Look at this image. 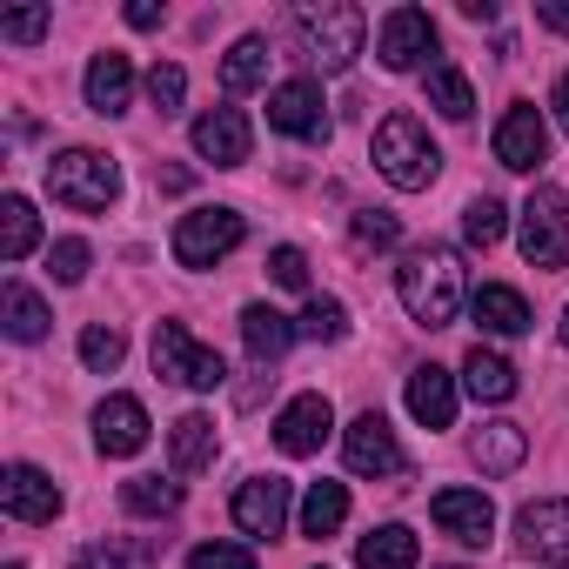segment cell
<instances>
[{
	"label": "cell",
	"mask_w": 569,
	"mask_h": 569,
	"mask_svg": "<svg viewBox=\"0 0 569 569\" xmlns=\"http://www.w3.org/2000/svg\"><path fill=\"white\" fill-rule=\"evenodd\" d=\"M409 416H416L422 429H449V422H456V376L436 369V362H422V369L409 376Z\"/></svg>",
	"instance_id": "obj_21"
},
{
	"label": "cell",
	"mask_w": 569,
	"mask_h": 569,
	"mask_svg": "<svg viewBox=\"0 0 569 569\" xmlns=\"http://www.w3.org/2000/svg\"><path fill=\"white\" fill-rule=\"evenodd\" d=\"M536 21L556 28V34H569V0H536Z\"/></svg>",
	"instance_id": "obj_43"
},
{
	"label": "cell",
	"mask_w": 569,
	"mask_h": 569,
	"mask_svg": "<svg viewBox=\"0 0 569 569\" xmlns=\"http://www.w3.org/2000/svg\"><path fill=\"white\" fill-rule=\"evenodd\" d=\"M268 128L289 141H329V101L316 81H281L268 94Z\"/></svg>",
	"instance_id": "obj_10"
},
{
	"label": "cell",
	"mask_w": 569,
	"mask_h": 569,
	"mask_svg": "<svg viewBox=\"0 0 569 569\" xmlns=\"http://www.w3.org/2000/svg\"><path fill=\"white\" fill-rule=\"evenodd\" d=\"M148 101H154V114H181V101H188V74H181L174 61H154V74H148Z\"/></svg>",
	"instance_id": "obj_38"
},
{
	"label": "cell",
	"mask_w": 569,
	"mask_h": 569,
	"mask_svg": "<svg viewBox=\"0 0 569 569\" xmlns=\"http://www.w3.org/2000/svg\"><path fill=\"white\" fill-rule=\"evenodd\" d=\"M516 241H522L529 268H562L569 261V194L549 188V181H536L529 201H522V234Z\"/></svg>",
	"instance_id": "obj_6"
},
{
	"label": "cell",
	"mask_w": 569,
	"mask_h": 569,
	"mask_svg": "<svg viewBox=\"0 0 569 569\" xmlns=\"http://www.w3.org/2000/svg\"><path fill=\"white\" fill-rule=\"evenodd\" d=\"M562 349H569V309H562Z\"/></svg>",
	"instance_id": "obj_47"
},
{
	"label": "cell",
	"mask_w": 569,
	"mask_h": 569,
	"mask_svg": "<svg viewBox=\"0 0 569 569\" xmlns=\"http://www.w3.org/2000/svg\"><path fill=\"white\" fill-rule=\"evenodd\" d=\"M0 509H8L14 522H54L61 516V489H54L48 469L8 462V476H0Z\"/></svg>",
	"instance_id": "obj_14"
},
{
	"label": "cell",
	"mask_w": 569,
	"mask_h": 569,
	"mask_svg": "<svg viewBox=\"0 0 569 569\" xmlns=\"http://www.w3.org/2000/svg\"><path fill=\"white\" fill-rule=\"evenodd\" d=\"M302 336H309V342H342V336H349V309H342L336 296H309V309H302Z\"/></svg>",
	"instance_id": "obj_35"
},
{
	"label": "cell",
	"mask_w": 569,
	"mask_h": 569,
	"mask_svg": "<svg viewBox=\"0 0 569 569\" xmlns=\"http://www.w3.org/2000/svg\"><path fill=\"white\" fill-rule=\"evenodd\" d=\"M168 456H174V476H201L214 462V422L201 409H188L174 429H168Z\"/></svg>",
	"instance_id": "obj_25"
},
{
	"label": "cell",
	"mask_w": 569,
	"mask_h": 569,
	"mask_svg": "<svg viewBox=\"0 0 569 569\" xmlns=\"http://www.w3.org/2000/svg\"><path fill=\"white\" fill-rule=\"evenodd\" d=\"M128 28H161V8H154V0H134V8H128Z\"/></svg>",
	"instance_id": "obj_44"
},
{
	"label": "cell",
	"mask_w": 569,
	"mask_h": 569,
	"mask_svg": "<svg viewBox=\"0 0 569 569\" xmlns=\"http://www.w3.org/2000/svg\"><path fill=\"white\" fill-rule=\"evenodd\" d=\"M462 21H496V0H462Z\"/></svg>",
	"instance_id": "obj_46"
},
{
	"label": "cell",
	"mask_w": 569,
	"mask_h": 569,
	"mask_svg": "<svg viewBox=\"0 0 569 569\" xmlns=\"http://www.w3.org/2000/svg\"><path fill=\"white\" fill-rule=\"evenodd\" d=\"M241 241H248L241 208H188V214L174 221V261H181V268H214V261H228Z\"/></svg>",
	"instance_id": "obj_5"
},
{
	"label": "cell",
	"mask_w": 569,
	"mask_h": 569,
	"mask_svg": "<svg viewBox=\"0 0 569 569\" xmlns=\"http://www.w3.org/2000/svg\"><path fill=\"white\" fill-rule=\"evenodd\" d=\"M41 248V214L28 194H8L0 201V261H28Z\"/></svg>",
	"instance_id": "obj_28"
},
{
	"label": "cell",
	"mask_w": 569,
	"mask_h": 569,
	"mask_svg": "<svg viewBox=\"0 0 569 569\" xmlns=\"http://www.w3.org/2000/svg\"><path fill=\"white\" fill-rule=\"evenodd\" d=\"M376 168H382L389 188L422 194V188L442 174V148L429 141V128H422L416 114H389V121L376 128Z\"/></svg>",
	"instance_id": "obj_2"
},
{
	"label": "cell",
	"mask_w": 569,
	"mask_h": 569,
	"mask_svg": "<svg viewBox=\"0 0 569 569\" xmlns=\"http://www.w3.org/2000/svg\"><path fill=\"white\" fill-rule=\"evenodd\" d=\"M128 101H134V68H128V54H94L88 61V108L94 114H128Z\"/></svg>",
	"instance_id": "obj_22"
},
{
	"label": "cell",
	"mask_w": 569,
	"mask_h": 569,
	"mask_svg": "<svg viewBox=\"0 0 569 569\" xmlns=\"http://www.w3.org/2000/svg\"><path fill=\"white\" fill-rule=\"evenodd\" d=\"M376 54H382L389 74H409V68H422L429 54L442 61V34H436V21H429L422 8H396V14L382 21V34H376Z\"/></svg>",
	"instance_id": "obj_8"
},
{
	"label": "cell",
	"mask_w": 569,
	"mask_h": 569,
	"mask_svg": "<svg viewBox=\"0 0 569 569\" xmlns=\"http://www.w3.org/2000/svg\"><path fill=\"white\" fill-rule=\"evenodd\" d=\"M296 28H302L309 61H316L322 74H342V68L362 54V34H369L362 8H349V0H309V8H296Z\"/></svg>",
	"instance_id": "obj_3"
},
{
	"label": "cell",
	"mask_w": 569,
	"mask_h": 569,
	"mask_svg": "<svg viewBox=\"0 0 569 569\" xmlns=\"http://www.w3.org/2000/svg\"><path fill=\"white\" fill-rule=\"evenodd\" d=\"M349 241H356V254H382V248H396V241H402V221H396L389 208H356Z\"/></svg>",
	"instance_id": "obj_33"
},
{
	"label": "cell",
	"mask_w": 569,
	"mask_h": 569,
	"mask_svg": "<svg viewBox=\"0 0 569 569\" xmlns=\"http://www.w3.org/2000/svg\"><path fill=\"white\" fill-rule=\"evenodd\" d=\"M329 429H336L329 396H296L289 409L274 416V449H281V456H316V449L329 442Z\"/></svg>",
	"instance_id": "obj_16"
},
{
	"label": "cell",
	"mask_w": 569,
	"mask_h": 569,
	"mask_svg": "<svg viewBox=\"0 0 569 569\" xmlns=\"http://www.w3.org/2000/svg\"><path fill=\"white\" fill-rule=\"evenodd\" d=\"M74 569H121V549L94 542V549H81V556H74Z\"/></svg>",
	"instance_id": "obj_42"
},
{
	"label": "cell",
	"mask_w": 569,
	"mask_h": 569,
	"mask_svg": "<svg viewBox=\"0 0 569 569\" xmlns=\"http://www.w3.org/2000/svg\"><path fill=\"white\" fill-rule=\"evenodd\" d=\"M0 322H8L14 342H41L54 316H48V302L28 289V281H8V289H0Z\"/></svg>",
	"instance_id": "obj_29"
},
{
	"label": "cell",
	"mask_w": 569,
	"mask_h": 569,
	"mask_svg": "<svg viewBox=\"0 0 569 569\" xmlns=\"http://www.w3.org/2000/svg\"><path fill=\"white\" fill-rule=\"evenodd\" d=\"M469 316L482 322V336H529V329H536L529 302L509 289V281H482V289L469 296Z\"/></svg>",
	"instance_id": "obj_20"
},
{
	"label": "cell",
	"mask_w": 569,
	"mask_h": 569,
	"mask_svg": "<svg viewBox=\"0 0 569 569\" xmlns=\"http://www.w3.org/2000/svg\"><path fill=\"white\" fill-rule=\"evenodd\" d=\"M502 228H509V214H502L496 194H476V201L462 208V241H469V248H496Z\"/></svg>",
	"instance_id": "obj_34"
},
{
	"label": "cell",
	"mask_w": 569,
	"mask_h": 569,
	"mask_svg": "<svg viewBox=\"0 0 569 569\" xmlns=\"http://www.w3.org/2000/svg\"><path fill=\"white\" fill-rule=\"evenodd\" d=\"M94 449L101 456H141L148 449V409L134 396H108L94 409Z\"/></svg>",
	"instance_id": "obj_18"
},
{
	"label": "cell",
	"mask_w": 569,
	"mask_h": 569,
	"mask_svg": "<svg viewBox=\"0 0 569 569\" xmlns=\"http://www.w3.org/2000/svg\"><path fill=\"white\" fill-rule=\"evenodd\" d=\"M181 502V482H161V476H128L121 482V509L128 516H168Z\"/></svg>",
	"instance_id": "obj_32"
},
{
	"label": "cell",
	"mask_w": 569,
	"mask_h": 569,
	"mask_svg": "<svg viewBox=\"0 0 569 569\" xmlns=\"http://www.w3.org/2000/svg\"><path fill=\"white\" fill-rule=\"evenodd\" d=\"M396 296H402L409 322H422V329H449V322L462 316V254L442 248V241L409 248L402 268H396Z\"/></svg>",
	"instance_id": "obj_1"
},
{
	"label": "cell",
	"mask_w": 569,
	"mask_h": 569,
	"mask_svg": "<svg viewBox=\"0 0 569 569\" xmlns=\"http://www.w3.org/2000/svg\"><path fill=\"white\" fill-rule=\"evenodd\" d=\"M281 522H289V482L281 476H248L234 489V529L241 536H281Z\"/></svg>",
	"instance_id": "obj_17"
},
{
	"label": "cell",
	"mask_w": 569,
	"mask_h": 569,
	"mask_svg": "<svg viewBox=\"0 0 569 569\" xmlns=\"http://www.w3.org/2000/svg\"><path fill=\"white\" fill-rule=\"evenodd\" d=\"M8 569H21V562H8Z\"/></svg>",
	"instance_id": "obj_48"
},
{
	"label": "cell",
	"mask_w": 569,
	"mask_h": 569,
	"mask_svg": "<svg viewBox=\"0 0 569 569\" xmlns=\"http://www.w3.org/2000/svg\"><path fill=\"white\" fill-rule=\"evenodd\" d=\"M462 389H469L476 402H509V396H516V369H509L496 349L476 342V349L462 356Z\"/></svg>",
	"instance_id": "obj_27"
},
{
	"label": "cell",
	"mask_w": 569,
	"mask_h": 569,
	"mask_svg": "<svg viewBox=\"0 0 569 569\" xmlns=\"http://www.w3.org/2000/svg\"><path fill=\"white\" fill-rule=\"evenodd\" d=\"M549 108H556V128H562V134H569V74H562V81H556V94H549Z\"/></svg>",
	"instance_id": "obj_45"
},
{
	"label": "cell",
	"mask_w": 569,
	"mask_h": 569,
	"mask_svg": "<svg viewBox=\"0 0 569 569\" xmlns=\"http://www.w3.org/2000/svg\"><path fill=\"white\" fill-rule=\"evenodd\" d=\"M429 516H436V529L456 536L462 549H489V536H496V502H489L482 489H436V496H429Z\"/></svg>",
	"instance_id": "obj_11"
},
{
	"label": "cell",
	"mask_w": 569,
	"mask_h": 569,
	"mask_svg": "<svg viewBox=\"0 0 569 569\" xmlns=\"http://www.w3.org/2000/svg\"><path fill=\"white\" fill-rule=\"evenodd\" d=\"M48 194H54L61 208H74V214H101V208L121 194V168H114V154H101V148H68V154L48 161Z\"/></svg>",
	"instance_id": "obj_4"
},
{
	"label": "cell",
	"mask_w": 569,
	"mask_h": 569,
	"mask_svg": "<svg viewBox=\"0 0 569 569\" xmlns=\"http://www.w3.org/2000/svg\"><path fill=\"white\" fill-rule=\"evenodd\" d=\"M188 569H254V549H241V542H194Z\"/></svg>",
	"instance_id": "obj_40"
},
{
	"label": "cell",
	"mask_w": 569,
	"mask_h": 569,
	"mask_svg": "<svg viewBox=\"0 0 569 569\" xmlns=\"http://www.w3.org/2000/svg\"><path fill=\"white\" fill-rule=\"evenodd\" d=\"M469 456H476V469H482V476H509V469H522L529 436H522V422H482V429H476V442H469Z\"/></svg>",
	"instance_id": "obj_23"
},
{
	"label": "cell",
	"mask_w": 569,
	"mask_h": 569,
	"mask_svg": "<svg viewBox=\"0 0 569 569\" xmlns=\"http://www.w3.org/2000/svg\"><path fill=\"white\" fill-rule=\"evenodd\" d=\"M194 154L214 161V168H241V161L254 154V128H248V114H241V108H208V114L194 121Z\"/></svg>",
	"instance_id": "obj_15"
},
{
	"label": "cell",
	"mask_w": 569,
	"mask_h": 569,
	"mask_svg": "<svg viewBox=\"0 0 569 569\" xmlns=\"http://www.w3.org/2000/svg\"><path fill=\"white\" fill-rule=\"evenodd\" d=\"M121 356H128V342H121V329H108V322H94V329H81V362H88L94 376H114V369H121Z\"/></svg>",
	"instance_id": "obj_36"
},
{
	"label": "cell",
	"mask_w": 569,
	"mask_h": 569,
	"mask_svg": "<svg viewBox=\"0 0 569 569\" xmlns=\"http://www.w3.org/2000/svg\"><path fill=\"white\" fill-rule=\"evenodd\" d=\"M516 549L529 556V562H556V569H569V502H529V509H516Z\"/></svg>",
	"instance_id": "obj_12"
},
{
	"label": "cell",
	"mask_w": 569,
	"mask_h": 569,
	"mask_svg": "<svg viewBox=\"0 0 569 569\" xmlns=\"http://www.w3.org/2000/svg\"><path fill=\"white\" fill-rule=\"evenodd\" d=\"M342 462L356 469V476H376V482H389V476H402L409 469V456H402V442H396V429L369 409V416H356L349 429H342Z\"/></svg>",
	"instance_id": "obj_9"
},
{
	"label": "cell",
	"mask_w": 569,
	"mask_h": 569,
	"mask_svg": "<svg viewBox=\"0 0 569 569\" xmlns=\"http://www.w3.org/2000/svg\"><path fill=\"white\" fill-rule=\"evenodd\" d=\"M422 88H429V108H436L442 121H469V114H476V88H469V74H462L449 54L429 61V81H422Z\"/></svg>",
	"instance_id": "obj_26"
},
{
	"label": "cell",
	"mask_w": 569,
	"mask_h": 569,
	"mask_svg": "<svg viewBox=\"0 0 569 569\" xmlns=\"http://www.w3.org/2000/svg\"><path fill=\"white\" fill-rule=\"evenodd\" d=\"M48 28H54V8H8L0 14V41H14V48H34Z\"/></svg>",
	"instance_id": "obj_37"
},
{
	"label": "cell",
	"mask_w": 569,
	"mask_h": 569,
	"mask_svg": "<svg viewBox=\"0 0 569 569\" xmlns=\"http://www.w3.org/2000/svg\"><path fill=\"white\" fill-rule=\"evenodd\" d=\"M268 274L281 281V289H309V254L302 248H274L268 254Z\"/></svg>",
	"instance_id": "obj_41"
},
{
	"label": "cell",
	"mask_w": 569,
	"mask_h": 569,
	"mask_svg": "<svg viewBox=\"0 0 569 569\" xmlns=\"http://www.w3.org/2000/svg\"><path fill=\"white\" fill-rule=\"evenodd\" d=\"M154 376L208 396V389H221V382H228V362H221L214 349H201L181 322H154Z\"/></svg>",
	"instance_id": "obj_7"
},
{
	"label": "cell",
	"mask_w": 569,
	"mask_h": 569,
	"mask_svg": "<svg viewBox=\"0 0 569 569\" xmlns=\"http://www.w3.org/2000/svg\"><path fill=\"white\" fill-rule=\"evenodd\" d=\"M356 562H362V569H416V562H422V542H416V529L382 522V529H369V536L356 542Z\"/></svg>",
	"instance_id": "obj_24"
},
{
	"label": "cell",
	"mask_w": 569,
	"mask_h": 569,
	"mask_svg": "<svg viewBox=\"0 0 569 569\" xmlns=\"http://www.w3.org/2000/svg\"><path fill=\"white\" fill-rule=\"evenodd\" d=\"M88 261H94V254H88V241H81V234H68V241H54V248H48V274H54V281H68V289L88 274Z\"/></svg>",
	"instance_id": "obj_39"
},
{
	"label": "cell",
	"mask_w": 569,
	"mask_h": 569,
	"mask_svg": "<svg viewBox=\"0 0 569 569\" xmlns=\"http://www.w3.org/2000/svg\"><path fill=\"white\" fill-rule=\"evenodd\" d=\"M268 81V41L261 34H241L228 54H221V88L228 94H248V88H261Z\"/></svg>",
	"instance_id": "obj_31"
},
{
	"label": "cell",
	"mask_w": 569,
	"mask_h": 569,
	"mask_svg": "<svg viewBox=\"0 0 569 569\" xmlns=\"http://www.w3.org/2000/svg\"><path fill=\"white\" fill-rule=\"evenodd\" d=\"M296 336H302V322H289L281 309H268V302H248V309H241V342H248L254 369H274L281 356H289Z\"/></svg>",
	"instance_id": "obj_19"
},
{
	"label": "cell",
	"mask_w": 569,
	"mask_h": 569,
	"mask_svg": "<svg viewBox=\"0 0 569 569\" xmlns=\"http://www.w3.org/2000/svg\"><path fill=\"white\" fill-rule=\"evenodd\" d=\"M449 569H456V562H449Z\"/></svg>",
	"instance_id": "obj_49"
},
{
	"label": "cell",
	"mask_w": 569,
	"mask_h": 569,
	"mask_svg": "<svg viewBox=\"0 0 569 569\" xmlns=\"http://www.w3.org/2000/svg\"><path fill=\"white\" fill-rule=\"evenodd\" d=\"M496 161L516 168V174H536V168L549 161V128H542V114H536L529 101H516V108L496 121Z\"/></svg>",
	"instance_id": "obj_13"
},
{
	"label": "cell",
	"mask_w": 569,
	"mask_h": 569,
	"mask_svg": "<svg viewBox=\"0 0 569 569\" xmlns=\"http://www.w3.org/2000/svg\"><path fill=\"white\" fill-rule=\"evenodd\" d=\"M342 522H349V489L342 482H309V496H302V536L329 542Z\"/></svg>",
	"instance_id": "obj_30"
}]
</instances>
